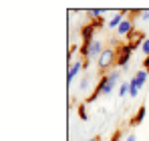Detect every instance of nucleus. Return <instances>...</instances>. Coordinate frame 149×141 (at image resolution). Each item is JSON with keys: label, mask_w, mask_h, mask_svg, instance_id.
<instances>
[{"label": "nucleus", "mask_w": 149, "mask_h": 141, "mask_svg": "<svg viewBox=\"0 0 149 141\" xmlns=\"http://www.w3.org/2000/svg\"><path fill=\"white\" fill-rule=\"evenodd\" d=\"M143 117H145V109H139V115L133 119V123H139V121H141Z\"/></svg>", "instance_id": "obj_8"}, {"label": "nucleus", "mask_w": 149, "mask_h": 141, "mask_svg": "<svg viewBox=\"0 0 149 141\" xmlns=\"http://www.w3.org/2000/svg\"><path fill=\"white\" fill-rule=\"evenodd\" d=\"M89 141H99V139H89Z\"/></svg>", "instance_id": "obj_13"}, {"label": "nucleus", "mask_w": 149, "mask_h": 141, "mask_svg": "<svg viewBox=\"0 0 149 141\" xmlns=\"http://www.w3.org/2000/svg\"><path fill=\"white\" fill-rule=\"evenodd\" d=\"M143 52H147V54H149V38H147V40H143Z\"/></svg>", "instance_id": "obj_10"}, {"label": "nucleus", "mask_w": 149, "mask_h": 141, "mask_svg": "<svg viewBox=\"0 0 149 141\" xmlns=\"http://www.w3.org/2000/svg\"><path fill=\"white\" fill-rule=\"evenodd\" d=\"M117 30H119V34H129V30H131V22H129V20H123V22L119 24Z\"/></svg>", "instance_id": "obj_6"}, {"label": "nucleus", "mask_w": 149, "mask_h": 141, "mask_svg": "<svg viewBox=\"0 0 149 141\" xmlns=\"http://www.w3.org/2000/svg\"><path fill=\"white\" fill-rule=\"evenodd\" d=\"M111 61H113V50H111V48L103 50L101 57H99V65L101 67H107V65H111Z\"/></svg>", "instance_id": "obj_3"}, {"label": "nucleus", "mask_w": 149, "mask_h": 141, "mask_svg": "<svg viewBox=\"0 0 149 141\" xmlns=\"http://www.w3.org/2000/svg\"><path fill=\"white\" fill-rule=\"evenodd\" d=\"M79 69H81V63H73V67L69 69V81H73V77L79 73Z\"/></svg>", "instance_id": "obj_7"}, {"label": "nucleus", "mask_w": 149, "mask_h": 141, "mask_svg": "<svg viewBox=\"0 0 149 141\" xmlns=\"http://www.w3.org/2000/svg\"><path fill=\"white\" fill-rule=\"evenodd\" d=\"M145 79H147V73H145V70H139V73L133 77V81H131V85H129V91H131V95H137V91L143 87Z\"/></svg>", "instance_id": "obj_2"}, {"label": "nucleus", "mask_w": 149, "mask_h": 141, "mask_svg": "<svg viewBox=\"0 0 149 141\" xmlns=\"http://www.w3.org/2000/svg\"><path fill=\"white\" fill-rule=\"evenodd\" d=\"M121 22H123V20H121V14H117V16H115L109 24H111V26H117V24H121Z\"/></svg>", "instance_id": "obj_9"}, {"label": "nucleus", "mask_w": 149, "mask_h": 141, "mask_svg": "<svg viewBox=\"0 0 149 141\" xmlns=\"http://www.w3.org/2000/svg\"><path fill=\"white\" fill-rule=\"evenodd\" d=\"M129 89V85H121V91H119V95H125V91Z\"/></svg>", "instance_id": "obj_11"}, {"label": "nucleus", "mask_w": 149, "mask_h": 141, "mask_svg": "<svg viewBox=\"0 0 149 141\" xmlns=\"http://www.w3.org/2000/svg\"><path fill=\"white\" fill-rule=\"evenodd\" d=\"M101 43H91L89 48H87V57H95V54H101Z\"/></svg>", "instance_id": "obj_4"}, {"label": "nucleus", "mask_w": 149, "mask_h": 141, "mask_svg": "<svg viewBox=\"0 0 149 141\" xmlns=\"http://www.w3.org/2000/svg\"><path fill=\"white\" fill-rule=\"evenodd\" d=\"M115 81H117V73H113V75H109V77H105V79L101 81L97 95H109V93H111V89L115 87Z\"/></svg>", "instance_id": "obj_1"}, {"label": "nucleus", "mask_w": 149, "mask_h": 141, "mask_svg": "<svg viewBox=\"0 0 149 141\" xmlns=\"http://www.w3.org/2000/svg\"><path fill=\"white\" fill-rule=\"evenodd\" d=\"M131 48H133V47H123V54L119 57V65H121V67H125V65H127L129 54H131Z\"/></svg>", "instance_id": "obj_5"}, {"label": "nucleus", "mask_w": 149, "mask_h": 141, "mask_svg": "<svg viewBox=\"0 0 149 141\" xmlns=\"http://www.w3.org/2000/svg\"><path fill=\"white\" fill-rule=\"evenodd\" d=\"M127 141H135V135H129V137H127Z\"/></svg>", "instance_id": "obj_12"}]
</instances>
